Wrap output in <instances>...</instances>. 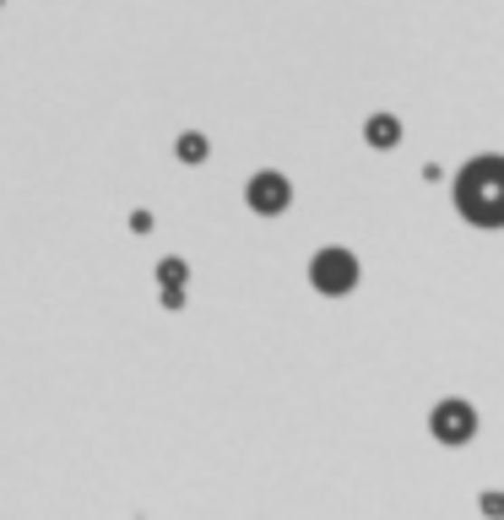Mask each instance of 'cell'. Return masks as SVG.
<instances>
[{"instance_id":"8","label":"cell","mask_w":504,"mask_h":520,"mask_svg":"<svg viewBox=\"0 0 504 520\" xmlns=\"http://www.w3.org/2000/svg\"><path fill=\"white\" fill-rule=\"evenodd\" d=\"M152 222H157V217H152L147 206H136V212H130V233H152Z\"/></svg>"},{"instance_id":"6","label":"cell","mask_w":504,"mask_h":520,"mask_svg":"<svg viewBox=\"0 0 504 520\" xmlns=\"http://www.w3.org/2000/svg\"><path fill=\"white\" fill-rule=\"evenodd\" d=\"M174 157H179V163H206V157H212V141H206L201 130H179Z\"/></svg>"},{"instance_id":"5","label":"cell","mask_w":504,"mask_h":520,"mask_svg":"<svg viewBox=\"0 0 504 520\" xmlns=\"http://www.w3.org/2000/svg\"><path fill=\"white\" fill-rule=\"evenodd\" d=\"M364 141H369V147H380V152H385V147H396V141H402V119H396V114H369Z\"/></svg>"},{"instance_id":"3","label":"cell","mask_w":504,"mask_h":520,"mask_svg":"<svg viewBox=\"0 0 504 520\" xmlns=\"http://www.w3.org/2000/svg\"><path fill=\"white\" fill-rule=\"evenodd\" d=\"M244 206H250L255 217H282V212L293 206V184H288V174H277V168L250 174V184H244Z\"/></svg>"},{"instance_id":"7","label":"cell","mask_w":504,"mask_h":520,"mask_svg":"<svg viewBox=\"0 0 504 520\" xmlns=\"http://www.w3.org/2000/svg\"><path fill=\"white\" fill-rule=\"evenodd\" d=\"M190 282V260L185 255H163L157 260V288H185Z\"/></svg>"},{"instance_id":"9","label":"cell","mask_w":504,"mask_h":520,"mask_svg":"<svg viewBox=\"0 0 504 520\" xmlns=\"http://www.w3.org/2000/svg\"><path fill=\"white\" fill-rule=\"evenodd\" d=\"M163 309H185V288H163Z\"/></svg>"},{"instance_id":"1","label":"cell","mask_w":504,"mask_h":520,"mask_svg":"<svg viewBox=\"0 0 504 520\" xmlns=\"http://www.w3.org/2000/svg\"><path fill=\"white\" fill-rule=\"evenodd\" d=\"M456 212L472 222V228H504V157H472L461 174H456Z\"/></svg>"},{"instance_id":"2","label":"cell","mask_w":504,"mask_h":520,"mask_svg":"<svg viewBox=\"0 0 504 520\" xmlns=\"http://www.w3.org/2000/svg\"><path fill=\"white\" fill-rule=\"evenodd\" d=\"M358 277H364V266H358V255L342 250V244H326V250H315V260H309V288L326 293V298H347V293L358 288Z\"/></svg>"},{"instance_id":"4","label":"cell","mask_w":504,"mask_h":520,"mask_svg":"<svg viewBox=\"0 0 504 520\" xmlns=\"http://www.w3.org/2000/svg\"><path fill=\"white\" fill-rule=\"evenodd\" d=\"M429 429H434L440 445H467V440L478 434V412H472L467 402H440V407L429 412Z\"/></svg>"},{"instance_id":"10","label":"cell","mask_w":504,"mask_h":520,"mask_svg":"<svg viewBox=\"0 0 504 520\" xmlns=\"http://www.w3.org/2000/svg\"><path fill=\"white\" fill-rule=\"evenodd\" d=\"M0 5H5V0H0Z\"/></svg>"}]
</instances>
